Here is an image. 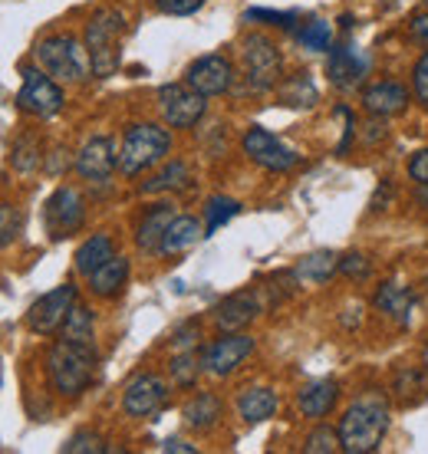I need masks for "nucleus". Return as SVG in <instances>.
Returning <instances> with one entry per match:
<instances>
[{
  "label": "nucleus",
  "instance_id": "1",
  "mask_svg": "<svg viewBox=\"0 0 428 454\" xmlns=\"http://www.w3.org/2000/svg\"><path fill=\"white\" fill-rule=\"evenodd\" d=\"M96 359H99L96 346H90V342H53V349L46 352V375H50L53 392L63 398L83 395L96 375Z\"/></svg>",
  "mask_w": 428,
  "mask_h": 454
},
{
  "label": "nucleus",
  "instance_id": "2",
  "mask_svg": "<svg viewBox=\"0 0 428 454\" xmlns=\"http://www.w3.org/2000/svg\"><path fill=\"white\" fill-rule=\"evenodd\" d=\"M339 444L346 454H369L389 432V409L379 398H360L339 419Z\"/></svg>",
  "mask_w": 428,
  "mask_h": 454
},
{
  "label": "nucleus",
  "instance_id": "3",
  "mask_svg": "<svg viewBox=\"0 0 428 454\" xmlns=\"http://www.w3.org/2000/svg\"><path fill=\"white\" fill-rule=\"evenodd\" d=\"M171 136L169 129L155 122H136L125 129L123 148H119V171L125 178H136L142 171L155 168L158 161L169 155Z\"/></svg>",
  "mask_w": 428,
  "mask_h": 454
},
{
  "label": "nucleus",
  "instance_id": "4",
  "mask_svg": "<svg viewBox=\"0 0 428 454\" xmlns=\"http://www.w3.org/2000/svg\"><path fill=\"white\" fill-rule=\"evenodd\" d=\"M125 34V13L123 11H106L92 13L86 23V53H90V67L96 76H113L123 67V53H119V40Z\"/></svg>",
  "mask_w": 428,
  "mask_h": 454
},
{
  "label": "nucleus",
  "instance_id": "5",
  "mask_svg": "<svg viewBox=\"0 0 428 454\" xmlns=\"http://www.w3.org/2000/svg\"><path fill=\"white\" fill-rule=\"evenodd\" d=\"M36 63L59 82H83L90 73V53L73 34H53L36 43Z\"/></svg>",
  "mask_w": 428,
  "mask_h": 454
},
{
  "label": "nucleus",
  "instance_id": "6",
  "mask_svg": "<svg viewBox=\"0 0 428 454\" xmlns=\"http://www.w3.org/2000/svg\"><path fill=\"white\" fill-rule=\"evenodd\" d=\"M241 59H244V80L254 92H267L281 82L283 57L281 46L273 43L271 36L250 34L241 43Z\"/></svg>",
  "mask_w": 428,
  "mask_h": 454
},
{
  "label": "nucleus",
  "instance_id": "7",
  "mask_svg": "<svg viewBox=\"0 0 428 454\" xmlns=\"http://www.w3.org/2000/svg\"><path fill=\"white\" fill-rule=\"evenodd\" d=\"M158 109H162L165 125H171V129H192L208 113V96L192 90L188 82H165L158 90Z\"/></svg>",
  "mask_w": 428,
  "mask_h": 454
},
{
  "label": "nucleus",
  "instance_id": "8",
  "mask_svg": "<svg viewBox=\"0 0 428 454\" xmlns=\"http://www.w3.org/2000/svg\"><path fill=\"white\" fill-rule=\"evenodd\" d=\"M63 103H67V96L46 69H23V82L17 92V106L23 113L36 115V119H53L63 109Z\"/></svg>",
  "mask_w": 428,
  "mask_h": 454
},
{
  "label": "nucleus",
  "instance_id": "9",
  "mask_svg": "<svg viewBox=\"0 0 428 454\" xmlns=\"http://www.w3.org/2000/svg\"><path fill=\"white\" fill-rule=\"evenodd\" d=\"M73 307H76V284H59L57 290L36 296L34 307L27 309V326L36 336H53V333L63 330Z\"/></svg>",
  "mask_w": 428,
  "mask_h": 454
},
{
  "label": "nucleus",
  "instance_id": "10",
  "mask_svg": "<svg viewBox=\"0 0 428 454\" xmlns=\"http://www.w3.org/2000/svg\"><path fill=\"white\" fill-rule=\"evenodd\" d=\"M44 221L53 240H63V238H69V234H76L79 227H83V221H86V201H83V194H79L76 188H69V184L57 188L44 207Z\"/></svg>",
  "mask_w": 428,
  "mask_h": 454
},
{
  "label": "nucleus",
  "instance_id": "11",
  "mask_svg": "<svg viewBox=\"0 0 428 454\" xmlns=\"http://www.w3.org/2000/svg\"><path fill=\"white\" fill-rule=\"evenodd\" d=\"M241 148H244V155H248L254 165H260L264 171H290L293 165L300 161V155H297L290 145H283L281 138L273 136V132H267V129H260V125H254V129L244 132Z\"/></svg>",
  "mask_w": 428,
  "mask_h": 454
},
{
  "label": "nucleus",
  "instance_id": "12",
  "mask_svg": "<svg viewBox=\"0 0 428 454\" xmlns=\"http://www.w3.org/2000/svg\"><path fill=\"white\" fill-rule=\"evenodd\" d=\"M250 352H254V336L248 333H225L221 340H214L208 349H204L202 363H204V372L214 375V379H227L231 372H237V365L248 359Z\"/></svg>",
  "mask_w": 428,
  "mask_h": 454
},
{
  "label": "nucleus",
  "instance_id": "13",
  "mask_svg": "<svg viewBox=\"0 0 428 454\" xmlns=\"http://www.w3.org/2000/svg\"><path fill=\"white\" fill-rule=\"evenodd\" d=\"M185 82L202 96H225L234 86V67L221 53H208V57H198L192 67L185 69Z\"/></svg>",
  "mask_w": 428,
  "mask_h": 454
},
{
  "label": "nucleus",
  "instance_id": "14",
  "mask_svg": "<svg viewBox=\"0 0 428 454\" xmlns=\"http://www.w3.org/2000/svg\"><path fill=\"white\" fill-rule=\"evenodd\" d=\"M169 398V382L162 375H136L123 392V411L129 419H146V415H155Z\"/></svg>",
  "mask_w": 428,
  "mask_h": 454
},
{
  "label": "nucleus",
  "instance_id": "15",
  "mask_svg": "<svg viewBox=\"0 0 428 454\" xmlns=\"http://www.w3.org/2000/svg\"><path fill=\"white\" fill-rule=\"evenodd\" d=\"M119 168V152L109 136H92L86 145L79 148L76 155V171L79 178H86L92 184H106L113 178V171Z\"/></svg>",
  "mask_w": 428,
  "mask_h": 454
},
{
  "label": "nucleus",
  "instance_id": "16",
  "mask_svg": "<svg viewBox=\"0 0 428 454\" xmlns=\"http://www.w3.org/2000/svg\"><path fill=\"white\" fill-rule=\"evenodd\" d=\"M327 73H329V82L337 90H356L366 80V73H369V57L362 53L360 46L343 43L329 53Z\"/></svg>",
  "mask_w": 428,
  "mask_h": 454
},
{
  "label": "nucleus",
  "instance_id": "17",
  "mask_svg": "<svg viewBox=\"0 0 428 454\" xmlns=\"http://www.w3.org/2000/svg\"><path fill=\"white\" fill-rule=\"evenodd\" d=\"M408 103H412V92L395 80H379L362 90V109L376 119H389V115L406 113Z\"/></svg>",
  "mask_w": 428,
  "mask_h": 454
},
{
  "label": "nucleus",
  "instance_id": "18",
  "mask_svg": "<svg viewBox=\"0 0 428 454\" xmlns=\"http://www.w3.org/2000/svg\"><path fill=\"white\" fill-rule=\"evenodd\" d=\"M260 317V296L254 290H241V294H231L227 300H221L214 307V323L218 330L225 333H237L244 330L250 319Z\"/></svg>",
  "mask_w": 428,
  "mask_h": 454
},
{
  "label": "nucleus",
  "instance_id": "19",
  "mask_svg": "<svg viewBox=\"0 0 428 454\" xmlns=\"http://www.w3.org/2000/svg\"><path fill=\"white\" fill-rule=\"evenodd\" d=\"M339 398V386L333 379H316V382H306L300 392H297V409L306 419H327L333 405Z\"/></svg>",
  "mask_w": 428,
  "mask_h": 454
},
{
  "label": "nucleus",
  "instance_id": "20",
  "mask_svg": "<svg viewBox=\"0 0 428 454\" xmlns=\"http://www.w3.org/2000/svg\"><path fill=\"white\" fill-rule=\"evenodd\" d=\"M171 221H175V207L171 205L148 207L136 231L139 250H142V254H162V238H165V231H169Z\"/></svg>",
  "mask_w": 428,
  "mask_h": 454
},
{
  "label": "nucleus",
  "instance_id": "21",
  "mask_svg": "<svg viewBox=\"0 0 428 454\" xmlns=\"http://www.w3.org/2000/svg\"><path fill=\"white\" fill-rule=\"evenodd\" d=\"M202 238H208V234H204V224L198 221V217L175 215V221L169 224L165 238H162V254H165V257H171V254H185V250H192Z\"/></svg>",
  "mask_w": 428,
  "mask_h": 454
},
{
  "label": "nucleus",
  "instance_id": "22",
  "mask_svg": "<svg viewBox=\"0 0 428 454\" xmlns=\"http://www.w3.org/2000/svg\"><path fill=\"white\" fill-rule=\"evenodd\" d=\"M277 411V392L267 386H250L237 395V415L248 425H260V421L273 419Z\"/></svg>",
  "mask_w": 428,
  "mask_h": 454
},
{
  "label": "nucleus",
  "instance_id": "23",
  "mask_svg": "<svg viewBox=\"0 0 428 454\" xmlns=\"http://www.w3.org/2000/svg\"><path fill=\"white\" fill-rule=\"evenodd\" d=\"M86 280H90V290L96 296H102V300H113L115 294H123L125 280H129V261L115 254V257H109L102 267H96Z\"/></svg>",
  "mask_w": 428,
  "mask_h": 454
},
{
  "label": "nucleus",
  "instance_id": "24",
  "mask_svg": "<svg viewBox=\"0 0 428 454\" xmlns=\"http://www.w3.org/2000/svg\"><path fill=\"white\" fill-rule=\"evenodd\" d=\"M333 273H339V257L333 250H313L293 267V277L300 284H327Z\"/></svg>",
  "mask_w": 428,
  "mask_h": 454
},
{
  "label": "nucleus",
  "instance_id": "25",
  "mask_svg": "<svg viewBox=\"0 0 428 454\" xmlns=\"http://www.w3.org/2000/svg\"><path fill=\"white\" fill-rule=\"evenodd\" d=\"M185 425L194 428V432H208L218 425L221 419V398L214 395V392H198L194 398H188V405H185Z\"/></svg>",
  "mask_w": 428,
  "mask_h": 454
},
{
  "label": "nucleus",
  "instance_id": "26",
  "mask_svg": "<svg viewBox=\"0 0 428 454\" xmlns=\"http://www.w3.org/2000/svg\"><path fill=\"white\" fill-rule=\"evenodd\" d=\"M109 257H115L113 238H109V234H92L90 240H83V244H79L76 257H73V267H76V273L90 277V273L96 270V267H102Z\"/></svg>",
  "mask_w": 428,
  "mask_h": 454
},
{
  "label": "nucleus",
  "instance_id": "27",
  "mask_svg": "<svg viewBox=\"0 0 428 454\" xmlns=\"http://www.w3.org/2000/svg\"><path fill=\"white\" fill-rule=\"evenodd\" d=\"M192 184V171H188V165L185 161H169L162 171H155L152 178H148L139 192L142 194H165V192H185Z\"/></svg>",
  "mask_w": 428,
  "mask_h": 454
},
{
  "label": "nucleus",
  "instance_id": "28",
  "mask_svg": "<svg viewBox=\"0 0 428 454\" xmlns=\"http://www.w3.org/2000/svg\"><path fill=\"white\" fill-rule=\"evenodd\" d=\"M412 303H416L412 294L399 284H383L379 286V294H376V309H383L385 317L399 319L402 326H406L408 317H412Z\"/></svg>",
  "mask_w": 428,
  "mask_h": 454
},
{
  "label": "nucleus",
  "instance_id": "29",
  "mask_svg": "<svg viewBox=\"0 0 428 454\" xmlns=\"http://www.w3.org/2000/svg\"><path fill=\"white\" fill-rule=\"evenodd\" d=\"M237 215H241V205H237L234 198H227V194H214V198H208V205H204V234H208V238L218 234V231Z\"/></svg>",
  "mask_w": 428,
  "mask_h": 454
},
{
  "label": "nucleus",
  "instance_id": "30",
  "mask_svg": "<svg viewBox=\"0 0 428 454\" xmlns=\"http://www.w3.org/2000/svg\"><path fill=\"white\" fill-rule=\"evenodd\" d=\"M281 103L293 106V109H310L316 103V86L310 80V73H297L281 86Z\"/></svg>",
  "mask_w": 428,
  "mask_h": 454
},
{
  "label": "nucleus",
  "instance_id": "31",
  "mask_svg": "<svg viewBox=\"0 0 428 454\" xmlns=\"http://www.w3.org/2000/svg\"><path fill=\"white\" fill-rule=\"evenodd\" d=\"M40 161H44V145H40V138L36 136H23L13 142L11 148V165L23 175H30V171L40 168Z\"/></svg>",
  "mask_w": 428,
  "mask_h": 454
},
{
  "label": "nucleus",
  "instance_id": "32",
  "mask_svg": "<svg viewBox=\"0 0 428 454\" xmlns=\"http://www.w3.org/2000/svg\"><path fill=\"white\" fill-rule=\"evenodd\" d=\"M59 340H73V342H92V309L76 303V307L69 309L67 323H63V330H59Z\"/></svg>",
  "mask_w": 428,
  "mask_h": 454
},
{
  "label": "nucleus",
  "instance_id": "33",
  "mask_svg": "<svg viewBox=\"0 0 428 454\" xmlns=\"http://www.w3.org/2000/svg\"><path fill=\"white\" fill-rule=\"evenodd\" d=\"M202 369H204V363L194 349H181V352H175V359H171V379H175V386H194V379H198Z\"/></svg>",
  "mask_w": 428,
  "mask_h": 454
},
{
  "label": "nucleus",
  "instance_id": "34",
  "mask_svg": "<svg viewBox=\"0 0 428 454\" xmlns=\"http://www.w3.org/2000/svg\"><path fill=\"white\" fill-rule=\"evenodd\" d=\"M300 43L306 46V50H313V53H323V50H329V43H333V27H329L327 20H310L300 30Z\"/></svg>",
  "mask_w": 428,
  "mask_h": 454
},
{
  "label": "nucleus",
  "instance_id": "35",
  "mask_svg": "<svg viewBox=\"0 0 428 454\" xmlns=\"http://www.w3.org/2000/svg\"><path fill=\"white\" fill-rule=\"evenodd\" d=\"M306 454H333V451H343V444H339V432L327 428V425H320L313 432L306 434V444H304Z\"/></svg>",
  "mask_w": 428,
  "mask_h": 454
},
{
  "label": "nucleus",
  "instance_id": "36",
  "mask_svg": "<svg viewBox=\"0 0 428 454\" xmlns=\"http://www.w3.org/2000/svg\"><path fill=\"white\" fill-rule=\"evenodd\" d=\"M20 227H23L20 207L0 205V250L11 247L13 240H17V234H20Z\"/></svg>",
  "mask_w": 428,
  "mask_h": 454
},
{
  "label": "nucleus",
  "instance_id": "37",
  "mask_svg": "<svg viewBox=\"0 0 428 454\" xmlns=\"http://www.w3.org/2000/svg\"><path fill=\"white\" fill-rule=\"evenodd\" d=\"M63 451L67 454H102V451H109V448H106V442H102L96 432H76L67 444H63Z\"/></svg>",
  "mask_w": 428,
  "mask_h": 454
},
{
  "label": "nucleus",
  "instance_id": "38",
  "mask_svg": "<svg viewBox=\"0 0 428 454\" xmlns=\"http://www.w3.org/2000/svg\"><path fill=\"white\" fill-rule=\"evenodd\" d=\"M339 273L350 277V280H366L372 273V263L366 254H356V250H353V254H343V257H339Z\"/></svg>",
  "mask_w": 428,
  "mask_h": 454
},
{
  "label": "nucleus",
  "instance_id": "39",
  "mask_svg": "<svg viewBox=\"0 0 428 454\" xmlns=\"http://www.w3.org/2000/svg\"><path fill=\"white\" fill-rule=\"evenodd\" d=\"M244 20H264V23H271V27H281V30H293L297 13H281V11H264V7H254V11L244 13Z\"/></svg>",
  "mask_w": 428,
  "mask_h": 454
},
{
  "label": "nucleus",
  "instance_id": "40",
  "mask_svg": "<svg viewBox=\"0 0 428 454\" xmlns=\"http://www.w3.org/2000/svg\"><path fill=\"white\" fill-rule=\"evenodd\" d=\"M204 7V0H155L158 13H169V17H192Z\"/></svg>",
  "mask_w": 428,
  "mask_h": 454
},
{
  "label": "nucleus",
  "instance_id": "41",
  "mask_svg": "<svg viewBox=\"0 0 428 454\" xmlns=\"http://www.w3.org/2000/svg\"><path fill=\"white\" fill-rule=\"evenodd\" d=\"M412 90H416V99L428 109V53L416 63L412 69Z\"/></svg>",
  "mask_w": 428,
  "mask_h": 454
},
{
  "label": "nucleus",
  "instance_id": "42",
  "mask_svg": "<svg viewBox=\"0 0 428 454\" xmlns=\"http://www.w3.org/2000/svg\"><path fill=\"white\" fill-rule=\"evenodd\" d=\"M408 178L416 184H428V148H422L408 159Z\"/></svg>",
  "mask_w": 428,
  "mask_h": 454
},
{
  "label": "nucleus",
  "instance_id": "43",
  "mask_svg": "<svg viewBox=\"0 0 428 454\" xmlns=\"http://www.w3.org/2000/svg\"><path fill=\"white\" fill-rule=\"evenodd\" d=\"M194 342H198V326H194V323H185V326H181L178 333H175V336H171V346H175V349H192Z\"/></svg>",
  "mask_w": 428,
  "mask_h": 454
},
{
  "label": "nucleus",
  "instance_id": "44",
  "mask_svg": "<svg viewBox=\"0 0 428 454\" xmlns=\"http://www.w3.org/2000/svg\"><path fill=\"white\" fill-rule=\"evenodd\" d=\"M408 34H412V40L428 46V13H418V17L408 20Z\"/></svg>",
  "mask_w": 428,
  "mask_h": 454
},
{
  "label": "nucleus",
  "instance_id": "45",
  "mask_svg": "<svg viewBox=\"0 0 428 454\" xmlns=\"http://www.w3.org/2000/svg\"><path fill=\"white\" fill-rule=\"evenodd\" d=\"M389 198H392V184L383 182L379 188H376V194H372V201H369V211H372V215H379V211H385L383 201L389 205Z\"/></svg>",
  "mask_w": 428,
  "mask_h": 454
},
{
  "label": "nucleus",
  "instance_id": "46",
  "mask_svg": "<svg viewBox=\"0 0 428 454\" xmlns=\"http://www.w3.org/2000/svg\"><path fill=\"white\" fill-rule=\"evenodd\" d=\"M162 451H178V454H194V444L181 442V438H169V442L162 444Z\"/></svg>",
  "mask_w": 428,
  "mask_h": 454
},
{
  "label": "nucleus",
  "instance_id": "47",
  "mask_svg": "<svg viewBox=\"0 0 428 454\" xmlns=\"http://www.w3.org/2000/svg\"><path fill=\"white\" fill-rule=\"evenodd\" d=\"M425 7H428V0H425Z\"/></svg>",
  "mask_w": 428,
  "mask_h": 454
}]
</instances>
